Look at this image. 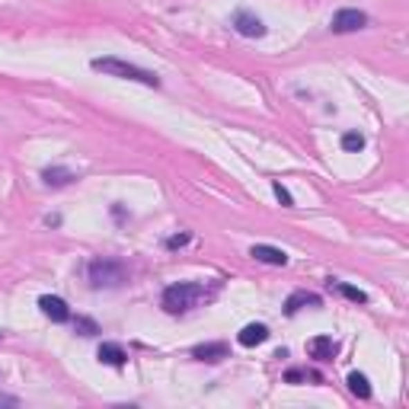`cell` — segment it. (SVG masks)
<instances>
[{
	"label": "cell",
	"instance_id": "cell-8",
	"mask_svg": "<svg viewBox=\"0 0 409 409\" xmlns=\"http://www.w3.org/2000/svg\"><path fill=\"white\" fill-rule=\"evenodd\" d=\"M250 256L256 259V262H266V266H284V262H288V253L278 250V246H269V243H256L250 250Z\"/></svg>",
	"mask_w": 409,
	"mask_h": 409
},
{
	"label": "cell",
	"instance_id": "cell-20",
	"mask_svg": "<svg viewBox=\"0 0 409 409\" xmlns=\"http://www.w3.org/2000/svg\"><path fill=\"white\" fill-rule=\"evenodd\" d=\"M185 243H189V234H176L167 240V250H179V246H185Z\"/></svg>",
	"mask_w": 409,
	"mask_h": 409
},
{
	"label": "cell",
	"instance_id": "cell-10",
	"mask_svg": "<svg viewBox=\"0 0 409 409\" xmlns=\"http://www.w3.org/2000/svg\"><path fill=\"white\" fill-rule=\"evenodd\" d=\"M96 358L102 361V365H112V367H122L128 361V355H125V349L118 343H102L100 349H96Z\"/></svg>",
	"mask_w": 409,
	"mask_h": 409
},
{
	"label": "cell",
	"instance_id": "cell-19",
	"mask_svg": "<svg viewBox=\"0 0 409 409\" xmlns=\"http://www.w3.org/2000/svg\"><path fill=\"white\" fill-rule=\"evenodd\" d=\"M284 381H288V384H298V381H320V374H307V371H298V367H294V371L284 374Z\"/></svg>",
	"mask_w": 409,
	"mask_h": 409
},
{
	"label": "cell",
	"instance_id": "cell-7",
	"mask_svg": "<svg viewBox=\"0 0 409 409\" xmlns=\"http://www.w3.org/2000/svg\"><path fill=\"white\" fill-rule=\"evenodd\" d=\"M39 307H42V313L48 320H55V323H67V320H71L67 304L61 301V298H55V294H42V298H39Z\"/></svg>",
	"mask_w": 409,
	"mask_h": 409
},
{
	"label": "cell",
	"instance_id": "cell-16",
	"mask_svg": "<svg viewBox=\"0 0 409 409\" xmlns=\"http://www.w3.org/2000/svg\"><path fill=\"white\" fill-rule=\"evenodd\" d=\"M343 147L345 151H361V147H365V134H358V131H345L343 134Z\"/></svg>",
	"mask_w": 409,
	"mask_h": 409
},
{
	"label": "cell",
	"instance_id": "cell-9",
	"mask_svg": "<svg viewBox=\"0 0 409 409\" xmlns=\"http://www.w3.org/2000/svg\"><path fill=\"white\" fill-rule=\"evenodd\" d=\"M266 339H269V326H262V323L243 326L240 336H237V343H240L243 349H256V345H262Z\"/></svg>",
	"mask_w": 409,
	"mask_h": 409
},
{
	"label": "cell",
	"instance_id": "cell-4",
	"mask_svg": "<svg viewBox=\"0 0 409 409\" xmlns=\"http://www.w3.org/2000/svg\"><path fill=\"white\" fill-rule=\"evenodd\" d=\"M329 26H333V33H339V35L358 33V29H365V26H367V17L361 13V10H339Z\"/></svg>",
	"mask_w": 409,
	"mask_h": 409
},
{
	"label": "cell",
	"instance_id": "cell-17",
	"mask_svg": "<svg viewBox=\"0 0 409 409\" xmlns=\"http://www.w3.org/2000/svg\"><path fill=\"white\" fill-rule=\"evenodd\" d=\"M74 326H77V333H80V336H96V333H100V326L93 323L90 317H77Z\"/></svg>",
	"mask_w": 409,
	"mask_h": 409
},
{
	"label": "cell",
	"instance_id": "cell-2",
	"mask_svg": "<svg viewBox=\"0 0 409 409\" xmlns=\"http://www.w3.org/2000/svg\"><path fill=\"white\" fill-rule=\"evenodd\" d=\"M93 71L109 77H118V80H134V84H144V87H160V77L144 71L138 64H128L122 58H93Z\"/></svg>",
	"mask_w": 409,
	"mask_h": 409
},
{
	"label": "cell",
	"instance_id": "cell-12",
	"mask_svg": "<svg viewBox=\"0 0 409 409\" xmlns=\"http://www.w3.org/2000/svg\"><path fill=\"white\" fill-rule=\"evenodd\" d=\"M192 358H199V361H221V358H227V345H224V343L195 345V349H192Z\"/></svg>",
	"mask_w": 409,
	"mask_h": 409
},
{
	"label": "cell",
	"instance_id": "cell-21",
	"mask_svg": "<svg viewBox=\"0 0 409 409\" xmlns=\"http://www.w3.org/2000/svg\"><path fill=\"white\" fill-rule=\"evenodd\" d=\"M0 406H19L17 397H7V393H0Z\"/></svg>",
	"mask_w": 409,
	"mask_h": 409
},
{
	"label": "cell",
	"instance_id": "cell-6",
	"mask_svg": "<svg viewBox=\"0 0 409 409\" xmlns=\"http://www.w3.org/2000/svg\"><path fill=\"white\" fill-rule=\"evenodd\" d=\"M336 352H339V345H336L333 336H313L307 343V355L317 361H333Z\"/></svg>",
	"mask_w": 409,
	"mask_h": 409
},
{
	"label": "cell",
	"instance_id": "cell-1",
	"mask_svg": "<svg viewBox=\"0 0 409 409\" xmlns=\"http://www.w3.org/2000/svg\"><path fill=\"white\" fill-rule=\"evenodd\" d=\"M201 301H208V291H205V284H195V282L170 284L163 291V310L167 313H189Z\"/></svg>",
	"mask_w": 409,
	"mask_h": 409
},
{
	"label": "cell",
	"instance_id": "cell-5",
	"mask_svg": "<svg viewBox=\"0 0 409 409\" xmlns=\"http://www.w3.org/2000/svg\"><path fill=\"white\" fill-rule=\"evenodd\" d=\"M234 29L243 35V39H262V35H266L262 19L253 17L250 10H237V13H234Z\"/></svg>",
	"mask_w": 409,
	"mask_h": 409
},
{
	"label": "cell",
	"instance_id": "cell-14",
	"mask_svg": "<svg viewBox=\"0 0 409 409\" xmlns=\"http://www.w3.org/2000/svg\"><path fill=\"white\" fill-rule=\"evenodd\" d=\"M349 390L358 397V400H371V384H367V377L358 374V371H352L349 374Z\"/></svg>",
	"mask_w": 409,
	"mask_h": 409
},
{
	"label": "cell",
	"instance_id": "cell-18",
	"mask_svg": "<svg viewBox=\"0 0 409 409\" xmlns=\"http://www.w3.org/2000/svg\"><path fill=\"white\" fill-rule=\"evenodd\" d=\"M272 192H275V199H278V201H282L284 208H291V205H294L291 192H288V189H284V185H282V183H272Z\"/></svg>",
	"mask_w": 409,
	"mask_h": 409
},
{
	"label": "cell",
	"instance_id": "cell-13",
	"mask_svg": "<svg viewBox=\"0 0 409 409\" xmlns=\"http://www.w3.org/2000/svg\"><path fill=\"white\" fill-rule=\"evenodd\" d=\"M42 179H45V185H55V189H61V185H71L77 179L74 173H71V170L67 167H48L42 173Z\"/></svg>",
	"mask_w": 409,
	"mask_h": 409
},
{
	"label": "cell",
	"instance_id": "cell-15",
	"mask_svg": "<svg viewBox=\"0 0 409 409\" xmlns=\"http://www.w3.org/2000/svg\"><path fill=\"white\" fill-rule=\"evenodd\" d=\"M336 291L343 294L345 301H355V304H367V294H365V291H358V288H352V284H345V282H336Z\"/></svg>",
	"mask_w": 409,
	"mask_h": 409
},
{
	"label": "cell",
	"instance_id": "cell-3",
	"mask_svg": "<svg viewBox=\"0 0 409 409\" xmlns=\"http://www.w3.org/2000/svg\"><path fill=\"white\" fill-rule=\"evenodd\" d=\"M128 278L125 266L118 259H93L90 262V284L100 291V288H122Z\"/></svg>",
	"mask_w": 409,
	"mask_h": 409
},
{
	"label": "cell",
	"instance_id": "cell-22",
	"mask_svg": "<svg viewBox=\"0 0 409 409\" xmlns=\"http://www.w3.org/2000/svg\"><path fill=\"white\" fill-rule=\"evenodd\" d=\"M45 224H48V227H58V224H61V217H58V215H48V217H45Z\"/></svg>",
	"mask_w": 409,
	"mask_h": 409
},
{
	"label": "cell",
	"instance_id": "cell-11",
	"mask_svg": "<svg viewBox=\"0 0 409 409\" xmlns=\"http://www.w3.org/2000/svg\"><path fill=\"white\" fill-rule=\"evenodd\" d=\"M304 307H320V294H310V291H294L288 301H284V313L288 317H294L298 310Z\"/></svg>",
	"mask_w": 409,
	"mask_h": 409
}]
</instances>
